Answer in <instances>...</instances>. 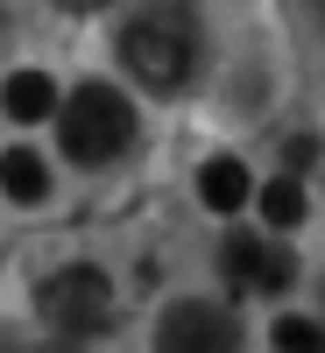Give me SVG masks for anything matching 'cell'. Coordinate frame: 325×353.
<instances>
[{
  "label": "cell",
  "mask_w": 325,
  "mask_h": 353,
  "mask_svg": "<svg viewBox=\"0 0 325 353\" xmlns=\"http://www.w3.org/2000/svg\"><path fill=\"white\" fill-rule=\"evenodd\" d=\"M121 64L135 85H149V92H184L191 71H198V21L184 8H141L128 28H121Z\"/></svg>",
  "instance_id": "cell-1"
},
{
  "label": "cell",
  "mask_w": 325,
  "mask_h": 353,
  "mask_svg": "<svg viewBox=\"0 0 325 353\" xmlns=\"http://www.w3.org/2000/svg\"><path fill=\"white\" fill-rule=\"evenodd\" d=\"M57 141H64V156L85 163V170H92V163H113V156L135 141V106L113 92V85L92 78V85H78V92L57 106Z\"/></svg>",
  "instance_id": "cell-2"
},
{
  "label": "cell",
  "mask_w": 325,
  "mask_h": 353,
  "mask_svg": "<svg viewBox=\"0 0 325 353\" xmlns=\"http://www.w3.org/2000/svg\"><path fill=\"white\" fill-rule=\"evenodd\" d=\"M36 311H43V325H57L64 339H92V332L113 325V283H106V269H92V261H71V269L43 276Z\"/></svg>",
  "instance_id": "cell-3"
},
{
  "label": "cell",
  "mask_w": 325,
  "mask_h": 353,
  "mask_svg": "<svg viewBox=\"0 0 325 353\" xmlns=\"http://www.w3.org/2000/svg\"><path fill=\"white\" fill-rule=\"evenodd\" d=\"M241 332H233V311L219 304H170L163 325H156V353H233Z\"/></svg>",
  "instance_id": "cell-4"
},
{
  "label": "cell",
  "mask_w": 325,
  "mask_h": 353,
  "mask_svg": "<svg viewBox=\"0 0 325 353\" xmlns=\"http://www.w3.org/2000/svg\"><path fill=\"white\" fill-rule=\"evenodd\" d=\"M57 85L43 78V71H14L8 85H0V113L8 121H21V128H36V121H57Z\"/></svg>",
  "instance_id": "cell-5"
},
{
  "label": "cell",
  "mask_w": 325,
  "mask_h": 353,
  "mask_svg": "<svg viewBox=\"0 0 325 353\" xmlns=\"http://www.w3.org/2000/svg\"><path fill=\"white\" fill-rule=\"evenodd\" d=\"M198 198L213 205V212H241V205L255 198V184H248V163H233V156H213L198 170Z\"/></svg>",
  "instance_id": "cell-6"
},
{
  "label": "cell",
  "mask_w": 325,
  "mask_h": 353,
  "mask_svg": "<svg viewBox=\"0 0 325 353\" xmlns=\"http://www.w3.org/2000/svg\"><path fill=\"white\" fill-rule=\"evenodd\" d=\"M0 191H8L14 205H43V198H50L43 156H36V149H8V156H0Z\"/></svg>",
  "instance_id": "cell-7"
},
{
  "label": "cell",
  "mask_w": 325,
  "mask_h": 353,
  "mask_svg": "<svg viewBox=\"0 0 325 353\" xmlns=\"http://www.w3.org/2000/svg\"><path fill=\"white\" fill-rule=\"evenodd\" d=\"M219 276L233 290H255V276H262V241L255 233H226L219 241Z\"/></svg>",
  "instance_id": "cell-8"
},
{
  "label": "cell",
  "mask_w": 325,
  "mask_h": 353,
  "mask_svg": "<svg viewBox=\"0 0 325 353\" xmlns=\"http://www.w3.org/2000/svg\"><path fill=\"white\" fill-rule=\"evenodd\" d=\"M262 219H269V226H304V184H297L290 170L262 191Z\"/></svg>",
  "instance_id": "cell-9"
},
{
  "label": "cell",
  "mask_w": 325,
  "mask_h": 353,
  "mask_svg": "<svg viewBox=\"0 0 325 353\" xmlns=\"http://www.w3.org/2000/svg\"><path fill=\"white\" fill-rule=\"evenodd\" d=\"M276 353H325V325L318 318H276Z\"/></svg>",
  "instance_id": "cell-10"
},
{
  "label": "cell",
  "mask_w": 325,
  "mask_h": 353,
  "mask_svg": "<svg viewBox=\"0 0 325 353\" xmlns=\"http://www.w3.org/2000/svg\"><path fill=\"white\" fill-rule=\"evenodd\" d=\"M290 283H297V254H290L283 241L262 248V276H255V290H290Z\"/></svg>",
  "instance_id": "cell-11"
},
{
  "label": "cell",
  "mask_w": 325,
  "mask_h": 353,
  "mask_svg": "<svg viewBox=\"0 0 325 353\" xmlns=\"http://www.w3.org/2000/svg\"><path fill=\"white\" fill-rule=\"evenodd\" d=\"M57 8H71V14H92V8H106V0H57Z\"/></svg>",
  "instance_id": "cell-12"
},
{
  "label": "cell",
  "mask_w": 325,
  "mask_h": 353,
  "mask_svg": "<svg viewBox=\"0 0 325 353\" xmlns=\"http://www.w3.org/2000/svg\"><path fill=\"white\" fill-rule=\"evenodd\" d=\"M311 8H318V21H325V0H311Z\"/></svg>",
  "instance_id": "cell-13"
}]
</instances>
